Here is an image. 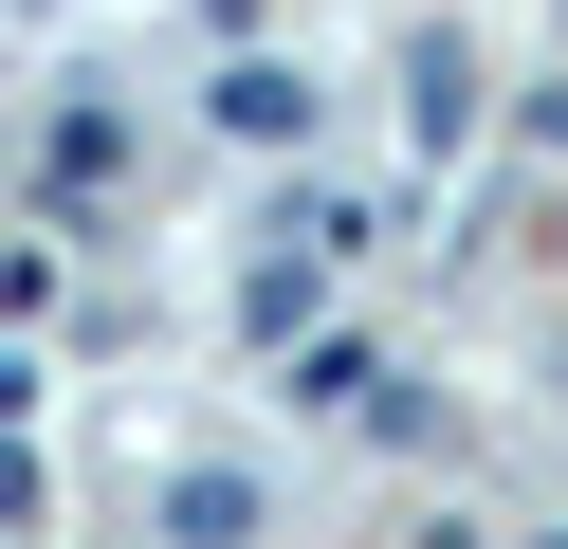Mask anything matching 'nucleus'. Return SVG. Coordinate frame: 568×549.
Segmentation results:
<instances>
[{
    "mask_svg": "<svg viewBox=\"0 0 568 549\" xmlns=\"http://www.w3.org/2000/svg\"><path fill=\"white\" fill-rule=\"evenodd\" d=\"M0 549H568V37L0 73Z\"/></svg>",
    "mask_w": 568,
    "mask_h": 549,
    "instance_id": "1",
    "label": "nucleus"
}]
</instances>
